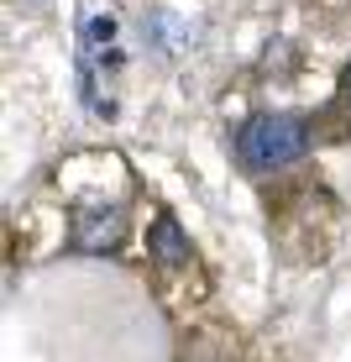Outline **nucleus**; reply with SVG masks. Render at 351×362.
<instances>
[{
	"instance_id": "nucleus-3",
	"label": "nucleus",
	"mask_w": 351,
	"mask_h": 362,
	"mask_svg": "<svg viewBox=\"0 0 351 362\" xmlns=\"http://www.w3.org/2000/svg\"><path fill=\"white\" fill-rule=\"evenodd\" d=\"M147 257H153L157 268H184L194 257V242H189V231L179 226V221L162 210V216L153 221V231H147Z\"/></svg>"
},
{
	"instance_id": "nucleus-2",
	"label": "nucleus",
	"mask_w": 351,
	"mask_h": 362,
	"mask_svg": "<svg viewBox=\"0 0 351 362\" xmlns=\"http://www.w3.org/2000/svg\"><path fill=\"white\" fill-rule=\"evenodd\" d=\"M121 242H126V210L121 205H73V216H69V252L110 257Z\"/></svg>"
},
{
	"instance_id": "nucleus-6",
	"label": "nucleus",
	"mask_w": 351,
	"mask_h": 362,
	"mask_svg": "<svg viewBox=\"0 0 351 362\" xmlns=\"http://www.w3.org/2000/svg\"><path fill=\"white\" fill-rule=\"evenodd\" d=\"M341 100H346V105H351V64L341 69Z\"/></svg>"
},
{
	"instance_id": "nucleus-1",
	"label": "nucleus",
	"mask_w": 351,
	"mask_h": 362,
	"mask_svg": "<svg viewBox=\"0 0 351 362\" xmlns=\"http://www.w3.org/2000/svg\"><path fill=\"white\" fill-rule=\"evenodd\" d=\"M309 153V121L294 110H257L236 127V158L246 173H283Z\"/></svg>"
},
{
	"instance_id": "nucleus-4",
	"label": "nucleus",
	"mask_w": 351,
	"mask_h": 362,
	"mask_svg": "<svg viewBox=\"0 0 351 362\" xmlns=\"http://www.w3.org/2000/svg\"><path fill=\"white\" fill-rule=\"evenodd\" d=\"M147 37H153L157 53H179V47H189V21L168 16V11H153V21H147Z\"/></svg>"
},
{
	"instance_id": "nucleus-5",
	"label": "nucleus",
	"mask_w": 351,
	"mask_h": 362,
	"mask_svg": "<svg viewBox=\"0 0 351 362\" xmlns=\"http://www.w3.org/2000/svg\"><path fill=\"white\" fill-rule=\"evenodd\" d=\"M110 42H116V16H90V21H84V58L105 53Z\"/></svg>"
}]
</instances>
